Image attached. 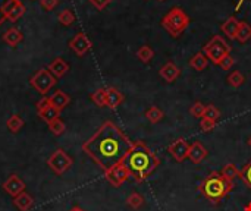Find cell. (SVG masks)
<instances>
[{
	"label": "cell",
	"instance_id": "obj_1",
	"mask_svg": "<svg viewBox=\"0 0 251 211\" xmlns=\"http://www.w3.org/2000/svg\"><path fill=\"white\" fill-rule=\"evenodd\" d=\"M134 142L113 122H104L84 144L82 151L103 170L119 164L132 148Z\"/></svg>",
	"mask_w": 251,
	"mask_h": 211
},
{
	"label": "cell",
	"instance_id": "obj_2",
	"mask_svg": "<svg viewBox=\"0 0 251 211\" xmlns=\"http://www.w3.org/2000/svg\"><path fill=\"white\" fill-rule=\"evenodd\" d=\"M124 166L129 170L131 178L135 182H143L147 179L160 164V159L141 141L134 142L129 153L122 160Z\"/></svg>",
	"mask_w": 251,
	"mask_h": 211
},
{
	"label": "cell",
	"instance_id": "obj_3",
	"mask_svg": "<svg viewBox=\"0 0 251 211\" xmlns=\"http://www.w3.org/2000/svg\"><path fill=\"white\" fill-rule=\"evenodd\" d=\"M201 195L213 204L221 203L234 189V182L226 181L221 172H210L199 187Z\"/></svg>",
	"mask_w": 251,
	"mask_h": 211
},
{
	"label": "cell",
	"instance_id": "obj_4",
	"mask_svg": "<svg viewBox=\"0 0 251 211\" xmlns=\"http://www.w3.org/2000/svg\"><path fill=\"white\" fill-rule=\"evenodd\" d=\"M190 25V16L181 7H172L163 18L162 26L174 37H179Z\"/></svg>",
	"mask_w": 251,
	"mask_h": 211
},
{
	"label": "cell",
	"instance_id": "obj_5",
	"mask_svg": "<svg viewBox=\"0 0 251 211\" xmlns=\"http://www.w3.org/2000/svg\"><path fill=\"white\" fill-rule=\"evenodd\" d=\"M204 54L209 60H212L215 65H219V62L226 56L231 54V46L221 37L215 35L206 46H204Z\"/></svg>",
	"mask_w": 251,
	"mask_h": 211
},
{
	"label": "cell",
	"instance_id": "obj_6",
	"mask_svg": "<svg viewBox=\"0 0 251 211\" xmlns=\"http://www.w3.org/2000/svg\"><path fill=\"white\" fill-rule=\"evenodd\" d=\"M72 163H74L72 157L68 156V153H66L65 150H62V148H57V150L47 159V166H49L57 176L66 173V172L72 167Z\"/></svg>",
	"mask_w": 251,
	"mask_h": 211
},
{
	"label": "cell",
	"instance_id": "obj_7",
	"mask_svg": "<svg viewBox=\"0 0 251 211\" xmlns=\"http://www.w3.org/2000/svg\"><path fill=\"white\" fill-rule=\"evenodd\" d=\"M56 78L49 72V69H46V68H43V69H40V70H37L35 73H34V76L31 78V85H32V88H35L40 94H43V97L56 85Z\"/></svg>",
	"mask_w": 251,
	"mask_h": 211
},
{
	"label": "cell",
	"instance_id": "obj_8",
	"mask_svg": "<svg viewBox=\"0 0 251 211\" xmlns=\"http://www.w3.org/2000/svg\"><path fill=\"white\" fill-rule=\"evenodd\" d=\"M104 178L106 181L113 185V187H121L122 184H125L129 178H131V173L129 170L124 166V163L121 162L119 164L113 166L112 169H109L107 172H104Z\"/></svg>",
	"mask_w": 251,
	"mask_h": 211
},
{
	"label": "cell",
	"instance_id": "obj_9",
	"mask_svg": "<svg viewBox=\"0 0 251 211\" xmlns=\"http://www.w3.org/2000/svg\"><path fill=\"white\" fill-rule=\"evenodd\" d=\"M169 154L176 160V162H184L185 159H188V151H190V144L184 140V138H178L175 140L169 147H168Z\"/></svg>",
	"mask_w": 251,
	"mask_h": 211
},
{
	"label": "cell",
	"instance_id": "obj_10",
	"mask_svg": "<svg viewBox=\"0 0 251 211\" xmlns=\"http://www.w3.org/2000/svg\"><path fill=\"white\" fill-rule=\"evenodd\" d=\"M1 188H3V191H4L7 195H10V197L15 198V197H18L19 194H22V192L25 191V184L19 179L18 175H10V176L3 182Z\"/></svg>",
	"mask_w": 251,
	"mask_h": 211
},
{
	"label": "cell",
	"instance_id": "obj_11",
	"mask_svg": "<svg viewBox=\"0 0 251 211\" xmlns=\"http://www.w3.org/2000/svg\"><path fill=\"white\" fill-rule=\"evenodd\" d=\"M69 47H71L78 56H84V54H87V53L90 51V48H91V41H90V38H88L85 34L79 32V34H76V35L69 41Z\"/></svg>",
	"mask_w": 251,
	"mask_h": 211
},
{
	"label": "cell",
	"instance_id": "obj_12",
	"mask_svg": "<svg viewBox=\"0 0 251 211\" xmlns=\"http://www.w3.org/2000/svg\"><path fill=\"white\" fill-rule=\"evenodd\" d=\"M206 157H207V150H206V147L201 142L196 141V142H193L190 145V151H188V160L190 162H193L194 164H199Z\"/></svg>",
	"mask_w": 251,
	"mask_h": 211
},
{
	"label": "cell",
	"instance_id": "obj_13",
	"mask_svg": "<svg viewBox=\"0 0 251 211\" xmlns=\"http://www.w3.org/2000/svg\"><path fill=\"white\" fill-rule=\"evenodd\" d=\"M47 69H49V72H50L56 79H59V78H63V76L68 73L69 65H68L62 57H56L54 60H51V62L49 63Z\"/></svg>",
	"mask_w": 251,
	"mask_h": 211
},
{
	"label": "cell",
	"instance_id": "obj_14",
	"mask_svg": "<svg viewBox=\"0 0 251 211\" xmlns=\"http://www.w3.org/2000/svg\"><path fill=\"white\" fill-rule=\"evenodd\" d=\"M159 75L166 81V82H174L179 78L181 75V69L174 63V62H166L160 70H159Z\"/></svg>",
	"mask_w": 251,
	"mask_h": 211
},
{
	"label": "cell",
	"instance_id": "obj_15",
	"mask_svg": "<svg viewBox=\"0 0 251 211\" xmlns=\"http://www.w3.org/2000/svg\"><path fill=\"white\" fill-rule=\"evenodd\" d=\"M238 28H240V21L235 18V16H231V18H228L224 23H222V26H221V29H222V32L225 34V35H228L231 40H237V32H238Z\"/></svg>",
	"mask_w": 251,
	"mask_h": 211
},
{
	"label": "cell",
	"instance_id": "obj_16",
	"mask_svg": "<svg viewBox=\"0 0 251 211\" xmlns=\"http://www.w3.org/2000/svg\"><path fill=\"white\" fill-rule=\"evenodd\" d=\"M124 100H125V97H124V94L118 88H115V87H109L107 88V106L106 107L116 109L118 106H121L124 103Z\"/></svg>",
	"mask_w": 251,
	"mask_h": 211
},
{
	"label": "cell",
	"instance_id": "obj_17",
	"mask_svg": "<svg viewBox=\"0 0 251 211\" xmlns=\"http://www.w3.org/2000/svg\"><path fill=\"white\" fill-rule=\"evenodd\" d=\"M13 204L19 211H28L31 210L34 206V198L28 192L24 191L22 194H19L18 197L13 198Z\"/></svg>",
	"mask_w": 251,
	"mask_h": 211
},
{
	"label": "cell",
	"instance_id": "obj_18",
	"mask_svg": "<svg viewBox=\"0 0 251 211\" xmlns=\"http://www.w3.org/2000/svg\"><path fill=\"white\" fill-rule=\"evenodd\" d=\"M49 98H50V104L54 106V107L59 109V110H63V109L69 104V101H71L69 95H68L65 91H62V90H57V91H56L54 94H51Z\"/></svg>",
	"mask_w": 251,
	"mask_h": 211
},
{
	"label": "cell",
	"instance_id": "obj_19",
	"mask_svg": "<svg viewBox=\"0 0 251 211\" xmlns=\"http://www.w3.org/2000/svg\"><path fill=\"white\" fill-rule=\"evenodd\" d=\"M24 40V35H22V32L18 29V28H10V29H7L4 34H3V41L6 43V44H9V46H18L21 41Z\"/></svg>",
	"mask_w": 251,
	"mask_h": 211
},
{
	"label": "cell",
	"instance_id": "obj_20",
	"mask_svg": "<svg viewBox=\"0 0 251 211\" xmlns=\"http://www.w3.org/2000/svg\"><path fill=\"white\" fill-rule=\"evenodd\" d=\"M209 65V59L206 57L204 53H196L191 59H190V66L197 70V72H203Z\"/></svg>",
	"mask_w": 251,
	"mask_h": 211
},
{
	"label": "cell",
	"instance_id": "obj_21",
	"mask_svg": "<svg viewBox=\"0 0 251 211\" xmlns=\"http://www.w3.org/2000/svg\"><path fill=\"white\" fill-rule=\"evenodd\" d=\"M38 113V116L41 117V120L43 122H46L47 125L50 123V122H53V120H56L57 117H59V115H60V110L59 109H56L54 106H49V107H46L44 110H41V112H37Z\"/></svg>",
	"mask_w": 251,
	"mask_h": 211
},
{
	"label": "cell",
	"instance_id": "obj_22",
	"mask_svg": "<svg viewBox=\"0 0 251 211\" xmlns=\"http://www.w3.org/2000/svg\"><path fill=\"white\" fill-rule=\"evenodd\" d=\"M91 101L97 107H106L107 106V88H99L91 94Z\"/></svg>",
	"mask_w": 251,
	"mask_h": 211
},
{
	"label": "cell",
	"instance_id": "obj_23",
	"mask_svg": "<svg viewBox=\"0 0 251 211\" xmlns=\"http://www.w3.org/2000/svg\"><path fill=\"white\" fill-rule=\"evenodd\" d=\"M146 117L150 123H159L163 117H165V113L162 109H159L157 106H151L146 110Z\"/></svg>",
	"mask_w": 251,
	"mask_h": 211
},
{
	"label": "cell",
	"instance_id": "obj_24",
	"mask_svg": "<svg viewBox=\"0 0 251 211\" xmlns=\"http://www.w3.org/2000/svg\"><path fill=\"white\" fill-rule=\"evenodd\" d=\"M221 175H222L226 181L234 182L237 178H240V170L237 169V166H235L234 163H228V164H225V166L222 167Z\"/></svg>",
	"mask_w": 251,
	"mask_h": 211
},
{
	"label": "cell",
	"instance_id": "obj_25",
	"mask_svg": "<svg viewBox=\"0 0 251 211\" xmlns=\"http://www.w3.org/2000/svg\"><path fill=\"white\" fill-rule=\"evenodd\" d=\"M22 126H24V120H22V117H21L19 115H12V116L7 119V122H6V128H7L12 134L19 132V131L22 129Z\"/></svg>",
	"mask_w": 251,
	"mask_h": 211
},
{
	"label": "cell",
	"instance_id": "obj_26",
	"mask_svg": "<svg viewBox=\"0 0 251 211\" xmlns=\"http://www.w3.org/2000/svg\"><path fill=\"white\" fill-rule=\"evenodd\" d=\"M144 203H146L144 197H143L141 194H138V192H132V194L126 198V206L131 207V209H134V210H140V209L144 206Z\"/></svg>",
	"mask_w": 251,
	"mask_h": 211
},
{
	"label": "cell",
	"instance_id": "obj_27",
	"mask_svg": "<svg viewBox=\"0 0 251 211\" xmlns=\"http://www.w3.org/2000/svg\"><path fill=\"white\" fill-rule=\"evenodd\" d=\"M251 38V25L247 22H240V28L237 32V40L240 43H247Z\"/></svg>",
	"mask_w": 251,
	"mask_h": 211
},
{
	"label": "cell",
	"instance_id": "obj_28",
	"mask_svg": "<svg viewBox=\"0 0 251 211\" xmlns=\"http://www.w3.org/2000/svg\"><path fill=\"white\" fill-rule=\"evenodd\" d=\"M137 57L143 62V63H149L153 57H154V50L150 46H141L137 50Z\"/></svg>",
	"mask_w": 251,
	"mask_h": 211
},
{
	"label": "cell",
	"instance_id": "obj_29",
	"mask_svg": "<svg viewBox=\"0 0 251 211\" xmlns=\"http://www.w3.org/2000/svg\"><path fill=\"white\" fill-rule=\"evenodd\" d=\"M228 84L229 85H232L234 88H240L244 82H246V78H244V75L240 72V70H234V72H231L229 75H228Z\"/></svg>",
	"mask_w": 251,
	"mask_h": 211
},
{
	"label": "cell",
	"instance_id": "obj_30",
	"mask_svg": "<svg viewBox=\"0 0 251 211\" xmlns=\"http://www.w3.org/2000/svg\"><path fill=\"white\" fill-rule=\"evenodd\" d=\"M57 19H59V22H60L63 26H71V25L74 23V21H75V15L72 13V10L65 9V10H62V12L59 13Z\"/></svg>",
	"mask_w": 251,
	"mask_h": 211
},
{
	"label": "cell",
	"instance_id": "obj_31",
	"mask_svg": "<svg viewBox=\"0 0 251 211\" xmlns=\"http://www.w3.org/2000/svg\"><path fill=\"white\" fill-rule=\"evenodd\" d=\"M24 13H25V6L22 4V1H19V3L9 12V15L6 16V19H9L10 22H15V21H18Z\"/></svg>",
	"mask_w": 251,
	"mask_h": 211
},
{
	"label": "cell",
	"instance_id": "obj_32",
	"mask_svg": "<svg viewBox=\"0 0 251 211\" xmlns=\"http://www.w3.org/2000/svg\"><path fill=\"white\" fill-rule=\"evenodd\" d=\"M49 129H50L56 137H60V135L65 132L66 126H65L63 120H62L60 117H57L56 120H53V122H50V123H49Z\"/></svg>",
	"mask_w": 251,
	"mask_h": 211
},
{
	"label": "cell",
	"instance_id": "obj_33",
	"mask_svg": "<svg viewBox=\"0 0 251 211\" xmlns=\"http://www.w3.org/2000/svg\"><path fill=\"white\" fill-rule=\"evenodd\" d=\"M203 117H207V119H210V120L218 122V119L221 117V112H219V109H218L216 106L207 104L206 109H204V116H203Z\"/></svg>",
	"mask_w": 251,
	"mask_h": 211
},
{
	"label": "cell",
	"instance_id": "obj_34",
	"mask_svg": "<svg viewBox=\"0 0 251 211\" xmlns=\"http://www.w3.org/2000/svg\"><path fill=\"white\" fill-rule=\"evenodd\" d=\"M204 109H206V106H204L201 101H196V103H193V106L190 107V113H191L194 117L201 119V117L204 116Z\"/></svg>",
	"mask_w": 251,
	"mask_h": 211
},
{
	"label": "cell",
	"instance_id": "obj_35",
	"mask_svg": "<svg viewBox=\"0 0 251 211\" xmlns=\"http://www.w3.org/2000/svg\"><path fill=\"white\" fill-rule=\"evenodd\" d=\"M240 178L243 179V182L249 187L251 191V160L244 166L243 170H240Z\"/></svg>",
	"mask_w": 251,
	"mask_h": 211
},
{
	"label": "cell",
	"instance_id": "obj_36",
	"mask_svg": "<svg viewBox=\"0 0 251 211\" xmlns=\"http://www.w3.org/2000/svg\"><path fill=\"white\" fill-rule=\"evenodd\" d=\"M21 0H6L1 6H0V12H1V15H3V18L6 19V16L9 15V12L19 3Z\"/></svg>",
	"mask_w": 251,
	"mask_h": 211
},
{
	"label": "cell",
	"instance_id": "obj_37",
	"mask_svg": "<svg viewBox=\"0 0 251 211\" xmlns=\"http://www.w3.org/2000/svg\"><path fill=\"white\" fill-rule=\"evenodd\" d=\"M215 126H216V122L215 120H210L207 117H201V120H200V129L203 132H212L215 129Z\"/></svg>",
	"mask_w": 251,
	"mask_h": 211
},
{
	"label": "cell",
	"instance_id": "obj_38",
	"mask_svg": "<svg viewBox=\"0 0 251 211\" xmlns=\"http://www.w3.org/2000/svg\"><path fill=\"white\" fill-rule=\"evenodd\" d=\"M234 65H235V59H234L231 54H226V56L219 62V65H218V66H221L224 70H229Z\"/></svg>",
	"mask_w": 251,
	"mask_h": 211
},
{
	"label": "cell",
	"instance_id": "obj_39",
	"mask_svg": "<svg viewBox=\"0 0 251 211\" xmlns=\"http://www.w3.org/2000/svg\"><path fill=\"white\" fill-rule=\"evenodd\" d=\"M59 4V0H40V6L44 10H53Z\"/></svg>",
	"mask_w": 251,
	"mask_h": 211
},
{
	"label": "cell",
	"instance_id": "obj_40",
	"mask_svg": "<svg viewBox=\"0 0 251 211\" xmlns=\"http://www.w3.org/2000/svg\"><path fill=\"white\" fill-rule=\"evenodd\" d=\"M50 106V98L49 97H43L41 100H38L37 101V104H35V107H37V112H41V110H44L46 107H49Z\"/></svg>",
	"mask_w": 251,
	"mask_h": 211
},
{
	"label": "cell",
	"instance_id": "obj_41",
	"mask_svg": "<svg viewBox=\"0 0 251 211\" xmlns=\"http://www.w3.org/2000/svg\"><path fill=\"white\" fill-rule=\"evenodd\" d=\"M91 1V4L96 7V9H99V10H103L109 3H110V0H90Z\"/></svg>",
	"mask_w": 251,
	"mask_h": 211
},
{
	"label": "cell",
	"instance_id": "obj_42",
	"mask_svg": "<svg viewBox=\"0 0 251 211\" xmlns=\"http://www.w3.org/2000/svg\"><path fill=\"white\" fill-rule=\"evenodd\" d=\"M69 211H85V210H84V209H81L79 206H74V207H72Z\"/></svg>",
	"mask_w": 251,
	"mask_h": 211
},
{
	"label": "cell",
	"instance_id": "obj_43",
	"mask_svg": "<svg viewBox=\"0 0 251 211\" xmlns=\"http://www.w3.org/2000/svg\"><path fill=\"white\" fill-rule=\"evenodd\" d=\"M244 211H251V203H250V204H247V206H246Z\"/></svg>",
	"mask_w": 251,
	"mask_h": 211
},
{
	"label": "cell",
	"instance_id": "obj_44",
	"mask_svg": "<svg viewBox=\"0 0 251 211\" xmlns=\"http://www.w3.org/2000/svg\"><path fill=\"white\" fill-rule=\"evenodd\" d=\"M3 21H4V18H3V15H1V12H0V25H1Z\"/></svg>",
	"mask_w": 251,
	"mask_h": 211
},
{
	"label": "cell",
	"instance_id": "obj_45",
	"mask_svg": "<svg viewBox=\"0 0 251 211\" xmlns=\"http://www.w3.org/2000/svg\"><path fill=\"white\" fill-rule=\"evenodd\" d=\"M249 147L251 148V137H250V140H249Z\"/></svg>",
	"mask_w": 251,
	"mask_h": 211
},
{
	"label": "cell",
	"instance_id": "obj_46",
	"mask_svg": "<svg viewBox=\"0 0 251 211\" xmlns=\"http://www.w3.org/2000/svg\"><path fill=\"white\" fill-rule=\"evenodd\" d=\"M241 3H243V0H240V4H238L237 7H240V6H241Z\"/></svg>",
	"mask_w": 251,
	"mask_h": 211
},
{
	"label": "cell",
	"instance_id": "obj_47",
	"mask_svg": "<svg viewBox=\"0 0 251 211\" xmlns=\"http://www.w3.org/2000/svg\"><path fill=\"white\" fill-rule=\"evenodd\" d=\"M160 1H163V0H160Z\"/></svg>",
	"mask_w": 251,
	"mask_h": 211
}]
</instances>
